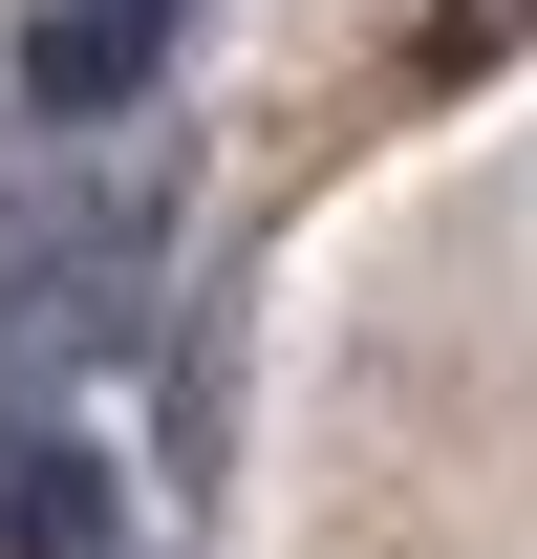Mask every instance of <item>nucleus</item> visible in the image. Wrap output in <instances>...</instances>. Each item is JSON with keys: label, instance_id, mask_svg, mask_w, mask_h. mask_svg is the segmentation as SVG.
<instances>
[{"label": "nucleus", "instance_id": "obj_1", "mask_svg": "<svg viewBox=\"0 0 537 559\" xmlns=\"http://www.w3.org/2000/svg\"><path fill=\"white\" fill-rule=\"evenodd\" d=\"M172 22H194V0H44V22H22V108H130L151 66H172Z\"/></svg>", "mask_w": 537, "mask_h": 559}, {"label": "nucleus", "instance_id": "obj_2", "mask_svg": "<svg viewBox=\"0 0 537 559\" xmlns=\"http://www.w3.org/2000/svg\"><path fill=\"white\" fill-rule=\"evenodd\" d=\"M108 538H130L108 452L86 430H0V559H108Z\"/></svg>", "mask_w": 537, "mask_h": 559}]
</instances>
